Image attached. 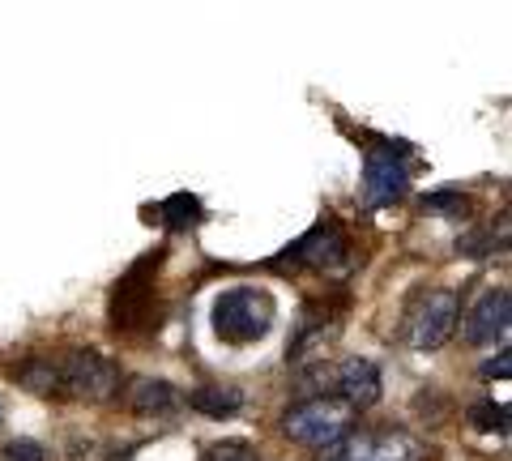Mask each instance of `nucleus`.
Here are the masks:
<instances>
[{"label": "nucleus", "mask_w": 512, "mask_h": 461, "mask_svg": "<svg viewBox=\"0 0 512 461\" xmlns=\"http://www.w3.org/2000/svg\"><path fill=\"white\" fill-rule=\"evenodd\" d=\"M210 321L227 346H252V342L269 338V329L278 321V304L261 286H231V291H222L214 299Z\"/></svg>", "instance_id": "nucleus-1"}, {"label": "nucleus", "mask_w": 512, "mask_h": 461, "mask_svg": "<svg viewBox=\"0 0 512 461\" xmlns=\"http://www.w3.org/2000/svg\"><path fill=\"white\" fill-rule=\"evenodd\" d=\"M282 432L308 449H333L355 432V410L338 397H303L282 415Z\"/></svg>", "instance_id": "nucleus-2"}, {"label": "nucleus", "mask_w": 512, "mask_h": 461, "mask_svg": "<svg viewBox=\"0 0 512 461\" xmlns=\"http://www.w3.org/2000/svg\"><path fill=\"white\" fill-rule=\"evenodd\" d=\"M274 269H316V274H333V269L350 265V235L333 214H325L312 231H303L282 257L269 261Z\"/></svg>", "instance_id": "nucleus-3"}, {"label": "nucleus", "mask_w": 512, "mask_h": 461, "mask_svg": "<svg viewBox=\"0 0 512 461\" xmlns=\"http://www.w3.org/2000/svg\"><path fill=\"white\" fill-rule=\"evenodd\" d=\"M158 265H163V248H154L141 261H133L124 269V278L116 282V291H111V325H116L120 333H133L141 325H150Z\"/></svg>", "instance_id": "nucleus-4"}, {"label": "nucleus", "mask_w": 512, "mask_h": 461, "mask_svg": "<svg viewBox=\"0 0 512 461\" xmlns=\"http://www.w3.org/2000/svg\"><path fill=\"white\" fill-rule=\"evenodd\" d=\"M410 184V154L402 141H372V150L363 154V188L359 197L367 210L393 205Z\"/></svg>", "instance_id": "nucleus-5"}, {"label": "nucleus", "mask_w": 512, "mask_h": 461, "mask_svg": "<svg viewBox=\"0 0 512 461\" xmlns=\"http://www.w3.org/2000/svg\"><path fill=\"white\" fill-rule=\"evenodd\" d=\"M329 457L333 461H427L431 449L419 436L384 427V432H350L346 440L333 444Z\"/></svg>", "instance_id": "nucleus-6"}, {"label": "nucleus", "mask_w": 512, "mask_h": 461, "mask_svg": "<svg viewBox=\"0 0 512 461\" xmlns=\"http://www.w3.org/2000/svg\"><path fill=\"white\" fill-rule=\"evenodd\" d=\"M56 363H60V385L86 397V402H111L120 393V368L103 351H69Z\"/></svg>", "instance_id": "nucleus-7"}, {"label": "nucleus", "mask_w": 512, "mask_h": 461, "mask_svg": "<svg viewBox=\"0 0 512 461\" xmlns=\"http://www.w3.org/2000/svg\"><path fill=\"white\" fill-rule=\"evenodd\" d=\"M453 329H457V295L448 291V286L419 295V308H414L406 321V338L414 351H440V346L453 338Z\"/></svg>", "instance_id": "nucleus-8"}, {"label": "nucleus", "mask_w": 512, "mask_h": 461, "mask_svg": "<svg viewBox=\"0 0 512 461\" xmlns=\"http://www.w3.org/2000/svg\"><path fill=\"white\" fill-rule=\"evenodd\" d=\"M338 329H342V321L329 304H308L299 316L291 346H286V363H320L325 359V346L338 338Z\"/></svg>", "instance_id": "nucleus-9"}, {"label": "nucleus", "mask_w": 512, "mask_h": 461, "mask_svg": "<svg viewBox=\"0 0 512 461\" xmlns=\"http://www.w3.org/2000/svg\"><path fill=\"white\" fill-rule=\"evenodd\" d=\"M508 321H512V295H508V286H491V291L470 308L461 333H466L470 346H495V342L508 338Z\"/></svg>", "instance_id": "nucleus-10"}, {"label": "nucleus", "mask_w": 512, "mask_h": 461, "mask_svg": "<svg viewBox=\"0 0 512 461\" xmlns=\"http://www.w3.org/2000/svg\"><path fill=\"white\" fill-rule=\"evenodd\" d=\"M175 406H180V393H175L171 380L137 376L133 389H128V410H137V415H171Z\"/></svg>", "instance_id": "nucleus-11"}, {"label": "nucleus", "mask_w": 512, "mask_h": 461, "mask_svg": "<svg viewBox=\"0 0 512 461\" xmlns=\"http://www.w3.org/2000/svg\"><path fill=\"white\" fill-rule=\"evenodd\" d=\"M188 406L201 410V415L210 419H231L239 415V406H244V389H231V385H201L188 393Z\"/></svg>", "instance_id": "nucleus-12"}, {"label": "nucleus", "mask_w": 512, "mask_h": 461, "mask_svg": "<svg viewBox=\"0 0 512 461\" xmlns=\"http://www.w3.org/2000/svg\"><path fill=\"white\" fill-rule=\"evenodd\" d=\"M18 385L30 393H56L60 389V363L52 355H30L18 368Z\"/></svg>", "instance_id": "nucleus-13"}, {"label": "nucleus", "mask_w": 512, "mask_h": 461, "mask_svg": "<svg viewBox=\"0 0 512 461\" xmlns=\"http://www.w3.org/2000/svg\"><path fill=\"white\" fill-rule=\"evenodd\" d=\"M158 214H163L167 227L188 231V227H197V222H201V201L188 197V193H175V197H167L163 205H158Z\"/></svg>", "instance_id": "nucleus-14"}, {"label": "nucleus", "mask_w": 512, "mask_h": 461, "mask_svg": "<svg viewBox=\"0 0 512 461\" xmlns=\"http://www.w3.org/2000/svg\"><path fill=\"white\" fill-rule=\"evenodd\" d=\"M466 423L474 427V432H504V427H508V410L495 406L491 397H487V402H474L466 410Z\"/></svg>", "instance_id": "nucleus-15"}, {"label": "nucleus", "mask_w": 512, "mask_h": 461, "mask_svg": "<svg viewBox=\"0 0 512 461\" xmlns=\"http://www.w3.org/2000/svg\"><path fill=\"white\" fill-rule=\"evenodd\" d=\"M457 252H461V257H491V252H495V227L466 231L457 240Z\"/></svg>", "instance_id": "nucleus-16"}, {"label": "nucleus", "mask_w": 512, "mask_h": 461, "mask_svg": "<svg viewBox=\"0 0 512 461\" xmlns=\"http://www.w3.org/2000/svg\"><path fill=\"white\" fill-rule=\"evenodd\" d=\"M423 205L427 210H436V214H448V218H466L470 214V197L466 193H427Z\"/></svg>", "instance_id": "nucleus-17"}, {"label": "nucleus", "mask_w": 512, "mask_h": 461, "mask_svg": "<svg viewBox=\"0 0 512 461\" xmlns=\"http://www.w3.org/2000/svg\"><path fill=\"white\" fill-rule=\"evenodd\" d=\"M5 461H47L39 440H9L5 444Z\"/></svg>", "instance_id": "nucleus-18"}, {"label": "nucleus", "mask_w": 512, "mask_h": 461, "mask_svg": "<svg viewBox=\"0 0 512 461\" xmlns=\"http://www.w3.org/2000/svg\"><path fill=\"white\" fill-rule=\"evenodd\" d=\"M205 461H256V453L248 449V444L231 440V444H218V449H210V457H205Z\"/></svg>", "instance_id": "nucleus-19"}, {"label": "nucleus", "mask_w": 512, "mask_h": 461, "mask_svg": "<svg viewBox=\"0 0 512 461\" xmlns=\"http://www.w3.org/2000/svg\"><path fill=\"white\" fill-rule=\"evenodd\" d=\"M508 355H500V359H491V363H483V376H508Z\"/></svg>", "instance_id": "nucleus-20"}, {"label": "nucleus", "mask_w": 512, "mask_h": 461, "mask_svg": "<svg viewBox=\"0 0 512 461\" xmlns=\"http://www.w3.org/2000/svg\"><path fill=\"white\" fill-rule=\"evenodd\" d=\"M325 461H333V457H325Z\"/></svg>", "instance_id": "nucleus-21"}, {"label": "nucleus", "mask_w": 512, "mask_h": 461, "mask_svg": "<svg viewBox=\"0 0 512 461\" xmlns=\"http://www.w3.org/2000/svg\"><path fill=\"white\" fill-rule=\"evenodd\" d=\"M0 415H5V410H0Z\"/></svg>", "instance_id": "nucleus-22"}]
</instances>
